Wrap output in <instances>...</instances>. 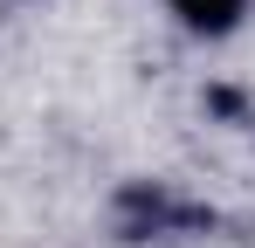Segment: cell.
I'll return each mask as SVG.
<instances>
[{"label":"cell","instance_id":"obj_1","mask_svg":"<svg viewBox=\"0 0 255 248\" xmlns=\"http://www.w3.org/2000/svg\"><path fill=\"white\" fill-rule=\"evenodd\" d=\"M166 7H172V21L200 41H221L249 21V0H166Z\"/></svg>","mask_w":255,"mask_h":248}]
</instances>
